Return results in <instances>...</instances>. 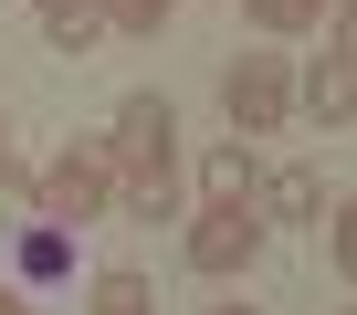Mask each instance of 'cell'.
Segmentation results:
<instances>
[{
    "label": "cell",
    "mask_w": 357,
    "mask_h": 315,
    "mask_svg": "<svg viewBox=\"0 0 357 315\" xmlns=\"http://www.w3.org/2000/svg\"><path fill=\"white\" fill-rule=\"evenodd\" d=\"M315 210H326V179L315 169H273L263 179V221H315Z\"/></svg>",
    "instance_id": "obj_9"
},
{
    "label": "cell",
    "mask_w": 357,
    "mask_h": 315,
    "mask_svg": "<svg viewBox=\"0 0 357 315\" xmlns=\"http://www.w3.org/2000/svg\"><path fill=\"white\" fill-rule=\"evenodd\" d=\"M95 315H158V284L126 273V263H105V273H95Z\"/></svg>",
    "instance_id": "obj_10"
},
{
    "label": "cell",
    "mask_w": 357,
    "mask_h": 315,
    "mask_svg": "<svg viewBox=\"0 0 357 315\" xmlns=\"http://www.w3.org/2000/svg\"><path fill=\"white\" fill-rule=\"evenodd\" d=\"M242 11H252V32L294 43V32H315V22H326V0H242Z\"/></svg>",
    "instance_id": "obj_11"
},
{
    "label": "cell",
    "mask_w": 357,
    "mask_h": 315,
    "mask_svg": "<svg viewBox=\"0 0 357 315\" xmlns=\"http://www.w3.org/2000/svg\"><path fill=\"white\" fill-rule=\"evenodd\" d=\"M211 315H263V305H211Z\"/></svg>",
    "instance_id": "obj_17"
},
{
    "label": "cell",
    "mask_w": 357,
    "mask_h": 315,
    "mask_svg": "<svg viewBox=\"0 0 357 315\" xmlns=\"http://www.w3.org/2000/svg\"><path fill=\"white\" fill-rule=\"evenodd\" d=\"M263 263V210H200L190 221V273H211V284H231V273H252Z\"/></svg>",
    "instance_id": "obj_4"
},
{
    "label": "cell",
    "mask_w": 357,
    "mask_h": 315,
    "mask_svg": "<svg viewBox=\"0 0 357 315\" xmlns=\"http://www.w3.org/2000/svg\"><path fill=\"white\" fill-rule=\"evenodd\" d=\"M305 116L315 126H357V63H315L305 74Z\"/></svg>",
    "instance_id": "obj_8"
},
{
    "label": "cell",
    "mask_w": 357,
    "mask_h": 315,
    "mask_svg": "<svg viewBox=\"0 0 357 315\" xmlns=\"http://www.w3.org/2000/svg\"><path fill=\"white\" fill-rule=\"evenodd\" d=\"M221 116H231V137H273V126L294 116V74H284V53H242V63L221 74Z\"/></svg>",
    "instance_id": "obj_3"
},
{
    "label": "cell",
    "mask_w": 357,
    "mask_h": 315,
    "mask_svg": "<svg viewBox=\"0 0 357 315\" xmlns=\"http://www.w3.org/2000/svg\"><path fill=\"white\" fill-rule=\"evenodd\" d=\"M0 315H32V305H22V284H0Z\"/></svg>",
    "instance_id": "obj_16"
},
{
    "label": "cell",
    "mask_w": 357,
    "mask_h": 315,
    "mask_svg": "<svg viewBox=\"0 0 357 315\" xmlns=\"http://www.w3.org/2000/svg\"><path fill=\"white\" fill-rule=\"evenodd\" d=\"M22 210H32V179L11 169V158H0V221H22Z\"/></svg>",
    "instance_id": "obj_15"
},
{
    "label": "cell",
    "mask_w": 357,
    "mask_h": 315,
    "mask_svg": "<svg viewBox=\"0 0 357 315\" xmlns=\"http://www.w3.org/2000/svg\"><path fill=\"white\" fill-rule=\"evenodd\" d=\"M178 11V0H105V32H126V43H147L158 22Z\"/></svg>",
    "instance_id": "obj_12"
},
{
    "label": "cell",
    "mask_w": 357,
    "mask_h": 315,
    "mask_svg": "<svg viewBox=\"0 0 357 315\" xmlns=\"http://www.w3.org/2000/svg\"><path fill=\"white\" fill-rule=\"evenodd\" d=\"M326 43H336L326 63H357V0H336V11H326Z\"/></svg>",
    "instance_id": "obj_14"
},
{
    "label": "cell",
    "mask_w": 357,
    "mask_h": 315,
    "mask_svg": "<svg viewBox=\"0 0 357 315\" xmlns=\"http://www.w3.org/2000/svg\"><path fill=\"white\" fill-rule=\"evenodd\" d=\"M105 158H116V210L126 221H178V105L168 95H126Z\"/></svg>",
    "instance_id": "obj_1"
},
{
    "label": "cell",
    "mask_w": 357,
    "mask_h": 315,
    "mask_svg": "<svg viewBox=\"0 0 357 315\" xmlns=\"http://www.w3.org/2000/svg\"><path fill=\"white\" fill-rule=\"evenodd\" d=\"M63 273H74V231L22 221V242H11V284H63Z\"/></svg>",
    "instance_id": "obj_6"
},
{
    "label": "cell",
    "mask_w": 357,
    "mask_h": 315,
    "mask_svg": "<svg viewBox=\"0 0 357 315\" xmlns=\"http://www.w3.org/2000/svg\"><path fill=\"white\" fill-rule=\"evenodd\" d=\"M326 252H336V273H347V284H357V190H347V200H336V221H326Z\"/></svg>",
    "instance_id": "obj_13"
},
{
    "label": "cell",
    "mask_w": 357,
    "mask_h": 315,
    "mask_svg": "<svg viewBox=\"0 0 357 315\" xmlns=\"http://www.w3.org/2000/svg\"><path fill=\"white\" fill-rule=\"evenodd\" d=\"M116 210V158H105V137H74V147H53V169L32 179V221H53V231H84V221H105Z\"/></svg>",
    "instance_id": "obj_2"
},
{
    "label": "cell",
    "mask_w": 357,
    "mask_h": 315,
    "mask_svg": "<svg viewBox=\"0 0 357 315\" xmlns=\"http://www.w3.org/2000/svg\"><path fill=\"white\" fill-rule=\"evenodd\" d=\"M200 190H211L221 210H252V200H263V158H252V137H221V147L200 158Z\"/></svg>",
    "instance_id": "obj_5"
},
{
    "label": "cell",
    "mask_w": 357,
    "mask_h": 315,
    "mask_svg": "<svg viewBox=\"0 0 357 315\" xmlns=\"http://www.w3.org/2000/svg\"><path fill=\"white\" fill-rule=\"evenodd\" d=\"M347 315H357V305H347Z\"/></svg>",
    "instance_id": "obj_19"
},
{
    "label": "cell",
    "mask_w": 357,
    "mask_h": 315,
    "mask_svg": "<svg viewBox=\"0 0 357 315\" xmlns=\"http://www.w3.org/2000/svg\"><path fill=\"white\" fill-rule=\"evenodd\" d=\"M0 158H11V147H0Z\"/></svg>",
    "instance_id": "obj_18"
},
{
    "label": "cell",
    "mask_w": 357,
    "mask_h": 315,
    "mask_svg": "<svg viewBox=\"0 0 357 315\" xmlns=\"http://www.w3.org/2000/svg\"><path fill=\"white\" fill-rule=\"evenodd\" d=\"M32 11H43V32H53V53H95L105 43V0H32Z\"/></svg>",
    "instance_id": "obj_7"
}]
</instances>
